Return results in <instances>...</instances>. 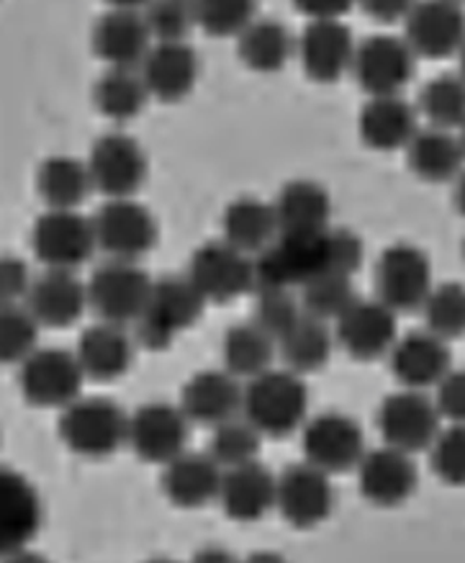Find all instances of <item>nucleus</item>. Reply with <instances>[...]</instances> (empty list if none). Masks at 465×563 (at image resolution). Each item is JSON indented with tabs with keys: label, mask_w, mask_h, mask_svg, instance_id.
<instances>
[{
	"label": "nucleus",
	"mask_w": 465,
	"mask_h": 563,
	"mask_svg": "<svg viewBox=\"0 0 465 563\" xmlns=\"http://www.w3.org/2000/svg\"><path fill=\"white\" fill-rule=\"evenodd\" d=\"M363 265V242L347 230H322L311 234H278L268 250L255 257V291H291L311 280L355 276Z\"/></svg>",
	"instance_id": "obj_1"
},
{
	"label": "nucleus",
	"mask_w": 465,
	"mask_h": 563,
	"mask_svg": "<svg viewBox=\"0 0 465 563\" xmlns=\"http://www.w3.org/2000/svg\"><path fill=\"white\" fill-rule=\"evenodd\" d=\"M242 415L263 438H288L307 424L309 389L294 371L270 368L247 382Z\"/></svg>",
	"instance_id": "obj_2"
},
{
	"label": "nucleus",
	"mask_w": 465,
	"mask_h": 563,
	"mask_svg": "<svg viewBox=\"0 0 465 563\" xmlns=\"http://www.w3.org/2000/svg\"><path fill=\"white\" fill-rule=\"evenodd\" d=\"M203 309V296L186 276L159 278L152 286L147 307L134 322L136 340L147 350H167L180 332L201 319Z\"/></svg>",
	"instance_id": "obj_3"
},
{
	"label": "nucleus",
	"mask_w": 465,
	"mask_h": 563,
	"mask_svg": "<svg viewBox=\"0 0 465 563\" xmlns=\"http://www.w3.org/2000/svg\"><path fill=\"white\" fill-rule=\"evenodd\" d=\"M59 438L82 459H109L126 445L129 415L111 399L80 397L63 409Z\"/></svg>",
	"instance_id": "obj_4"
},
{
	"label": "nucleus",
	"mask_w": 465,
	"mask_h": 563,
	"mask_svg": "<svg viewBox=\"0 0 465 563\" xmlns=\"http://www.w3.org/2000/svg\"><path fill=\"white\" fill-rule=\"evenodd\" d=\"M86 371L78 355L59 347H36L19 365V386L29 405L65 409L80 399Z\"/></svg>",
	"instance_id": "obj_5"
},
{
	"label": "nucleus",
	"mask_w": 465,
	"mask_h": 563,
	"mask_svg": "<svg viewBox=\"0 0 465 563\" xmlns=\"http://www.w3.org/2000/svg\"><path fill=\"white\" fill-rule=\"evenodd\" d=\"M155 280L140 263L106 261L88 280V303L101 322L134 324L147 307Z\"/></svg>",
	"instance_id": "obj_6"
},
{
	"label": "nucleus",
	"mask_w": 465,
	"mask_h": 563,
	"mask_svg": "<svg viewBox=\"0 0 465 563\" xmlns=\"http://www.w3.org/2000/svg\"><path fill=\"white\" fill-rule=\"evenodd\" d=\"M186 278L206 303H226L255 291V261L224 240L206 242L190 257Z\"/></svg>",
	"instance_id": "obj_7"
},
{
	"label": "nucleus",
	"mask_w": 465,
	"mask_h": 563,
	"mask_svg": "<svg viewBox=\"0 0 465 563\" xmlns=\"http://www.w3.org/2000/svg\"><path fill=\"white\" fill-rule=\"evenodd\" d=\"M96 245L109 261L140 263L157 242V222L134 199H109L93 217Z\"/></svg>",
	"instance_id": "obj_8"
},
{
	"label": "nucleus",
	"mask_w": 465,
	"mask_h": 563,
	"mask_svg": "<svg viewBox=\"0 0 465 563\" xmlns=\"http://www.w3.org/2000/svg\"><path fill=\"white\" fill-rule=\"evenodd\" d=\"M432 265L424 250L407 242L386 247L376 265V294L378 301L401 311L422 309L432 291Z\"/></svg>",
	"instance_id": "obj_9"
},
{
	"label": "nucleus",
	"mask_w": 465,
	"mask_h": 563,
	"mask_svg": "<svg viewBox=\"0 0 465 563\" xmlns=\"http://www.w3.org/2000/svg\"><path fill=\"white\" fill-rule=\"evenodd\" d=\"M34 255L47 268L75 271L96 253L93 219L78 209H47L32 230Z\"/></svg>",
	"instance_id": "obj_10"
},
{
	"label": "nucleus",
	"mask_w": 465,
	"mask_h": 563,
	"mask_svg": "<svg viewBox=\"0 0 465 563\" xmlns=\"http://www.w3.org/2000/svg\"><path fill=\"white\" fill-rule=\"evenodd\" d=\"M378 430L386 445L414 455L430 451L434 438L440 435V412L434 399L424 391L401 389L380 401Z\"/></svg>",
	"instance_id": "obj_11"
},
{
	"label": "nucleus",
	"mask_w": 465,
	"mask_h": 563,
	"mask_svg": "<svg viewBox=\"0 0 465 563\" xmlns=\"http://www.w3.org/2000/svg\"><path fill=\"white\" fill-rule=\"evenodd\" d=\"M301 448L307 463L322 468L324 474H347L361 466L365 435L353 417L342 412H322L303 424Z\"/></svg>",
	"instance_id": "obj_12"
},
{
	"label": "nucleus",
	"mask_w": 465,
	"mask_h": 563,
	"mask_svg": "<svg viewBox=\"0 0 465 563\" xmlns=\"http://www.w3.org/2000/svg\"><path fill=\"white\" fill-rule=\"evenodd\" d=\"M88 170L106 199H134L147 178V155L129 134H103L90 150Z\"/></svg>",
	"instance_id": "obj_13"
},
{
	"label": "nucleus",
	"mask_w": 465,
	"mask_h": 563,
	"mask_svg": "<svg viewBox=\"0 0 465 563\" xmlns=\"http://www.w3.org/2000/svg\"><path fill=\"white\" fill-rule=\"evenodd\" d=\"M414 63L417 55L407 40L378 34L357 44L353 75L368 98L401 96V90L409 86L411 75H414Z\"/></svg>",
	"instance_id": "obj_14"
},
{
	"label": "nucleus",
	"mask_w": 465,
	"mask_h": 563,
	"mask_svg": "<svg viewBox=\"0 0 465 563\" xmlns=\"http://www.w3.org/2000/svg\"><path fill=\"white\" fill-rule=\"evenodd\" d=\"M190 420L180 405H142L134 415H129V438L126 445L147 463H163L167 466L180 453H186Z\"/></svg>",
	"instance_id": "obj_15"
},
{
	"label": "nucleus",
	"mask_w": 465,
	"mask_h": 563,
	"mask_svg": "<svg viewBox=\"0 0 465 563\" xmlns=\"http://www.w3.org/2000/svg\"><path fill=\"white\" fill-rule=\"evenodd\" d=\"M403 24V40L417 57L445 59L465 47V11L457 0H419Z\"/></svg>",
	"instance_id": "obj_16"
},
{
	"label": "nucleus",
	"mask_w": 465,
	"mask_h": 563,
	"mask_svg": "<svg viewBox=\"0 0 465 563\" xmlns=\"http://www.w3.org/2000/svg\"><path fill=\"white\" fill-rule=\"evenodd\" d=\"M334 507L332 476L311 463H296L278 476L276 509L299 530L317 528Z\"/></svg>",
	"instance_id": "obj_17"
},
{
	"label": "nucleus",
	"mask_w": 465,
	"mask_h": 563,
	"mask_svg": "<svg viewBox=\"0 0 465 563\" xmlns=\"http://www.w3.org/2000/svg\"><path fill=\"white\" fill-rule=\"evenodd\" d=\"M296 52L311 80L337 82L353 73L357 44L342 19H317L303 29Z\"/></svg>",
	"instance_id": "obj_18"
},
{
	"label": "nucleus",
	"mask_w": 465,
	"mask_h": 563,
	"mask_svg": "<svg viewBox=\"0 0 465 563\" xmlns=\"http://www.w3.org/2000/svg\"><path fill=\"white\" fill-rule=\"evenodd\" d=\"M337 345L355 361H378L399 340L396 311L378 299H355L337 322Z\"/></svg>",
	"instance_id": "obj_19"
},
{
	"label": "nucleus",
	"mask_w": 465,
	"mask_h": 563,
	"mask_svg": "<svg viewBox=\"0 0 465 563\" xmlns=\"http://www.w3.org/2000/svg\"><path fill=\"white\" fill-rule=\"evenodd\" d=\"M42 528V499L24 474L0 466V561L32 545Z\"/></svg>",
	"instance_id": "obj_20"
},
{
	"label": "nucleus",
	"mask_w": 465,
	"mask_h": 563,
	"mask_svg": "<svg viewBox=\"0 0 465 563\" xmlns=\"http://www.w3.org/2000/svg\"><path fill=\"white\" fill-rule=\"evenodd\" d=\"M419 474L409 453L386 445L368 451L357 466V486L373 507H399L417 489Z\"/></svg>",
	"instance_id": "obj_21"
},
{
	"label": "nucleus",
	"mask_w": 465,
	"mask_h": 563,
	"mask_svg": "<svg viewBox=\"0 0 465 563\" xmlns=\"http://www.w3.org/2000/svg\"><path fill=\"white\" fill-rule=\"evenodd\" d=\"M394 378L403 389L424 391L430 386H438L447 371L453 368L447 342L440 340L430 330L409 332L396 340L391 353H388Z\"/></svg>",
	"instance_id": "obj_22"
},
{
	"label": "nucleus",
	"mask_w": 465,
	"mask_h": 563,
	"mask_svg": "<svg viewBox=\"0 0 465 563\" xmlns=\"http://www.w3.org/2000/svg\"><path fill=\"white\" fill-rule=\"evenodd\" d=\"M24 303L40 327H70L90 307L88 284H82L75 271L47 268L40 278H34Z\"/></svg>",
	"instance_id": "obj_23"
},
{
	"label": "nucleus",
	"mask_w": 465,
	"mask_h": 563,
	"mask_svg": "<svg viewBox=\"0 0 465 563\" xmlns=\"http://www.w3.org/2000/svg\"><path fill=\"white\" fill-rule=\"evenodd\" d=\"M240 378L224 371H201L182 386L180 409L190 422L217 428L242 412Z\"/></svg>",
	"instance_id": "obj_24"
},
{
	"label": "nucleus",
	"mask_w": 465,
	"mask_h": 563,
	"mask_svg": "<svg viewBox=\"0 0 465 563\" xmlns=\"http://www.w3.org/2000/svg\"><path fill=\"white\" fill-rule=\"evenodd\" d=\"M93 49L109 67L136 70L152 49V34L140 11L111 9L93 29Z\"/></svg>",
	"instance_id": "obj_25"
},
{
	"label": "nucleus",
	"mask_w": 465,
	"mask_h": 563,
	"mask_svg": "<svg viewBox=\"0 0 465 563\" xmlns=\"http://www.w3.org/2000/svg\"><path fill=\"white\" fill-rule=\"evenodd\" d=\"M152 98L182 101L198 80V57L188 42H155L140 67Z\"/></svg>",
	"instance_id": "obj_26"
},
{
	"label": "nucleus",
	"mask_w": 465,
	"mask_h": 563,
	"mask_svg": "<svg viewBox=\"0 0 465 563\" xmlns=\"http://www.w3.org/2000/svg\"><path fill=\"white\" fill-rule=\"evenodd\" d=\"M278 478L261 463L229 468L221 478L219 501L229 520L234 522H257L270 509H276Z\"/></svg>",
	"instance_id": "obj_27"
},
{
	"label": "nucleus",
	"mask_w": 465,
	"mask_h": 563,
	"mask_svg": "<svg viewBox=\"0 0 465 563\" xmlns=\"http://www.w3.org/2000/svg\"><path fill=\"white\" fill-rule=\"evenodd\" d=\"M224 468L209 453H180L163 471L165 497L175 507L201 509L219 499Z\"/></svg>",
	"instance_id": "obj_28"
},
{
	"label": "nucleus",
	"mask_w": 465,
	"mask_h": 563,
	"mask_svg": "<svg viewBox=\"0 0 465 563\" xmlns=\"http://www.w3.org/2000/svg\"><path fill=\"white\" fill-rule=\"evenodd\" d=\"M357 132H361V140L370 150H407L419 132L414 106L403 101L401 96L368 98V103L361 111V119H357Z\"/></svg>",
	"instance_id": "obj_29"
},
{
	"label": "nucleus",
	"mask_w": 465,
	"mask_h": 563,
	"mask_svg": "<svg viewBox=\"0 0 465 563\" xmlns=\"http://www.w3.org/2000/svg\"><path fill=\"white\" fill-rule=\"evenodd\" d=\"M75 355H78L88 378L113 382V378H121L132 368L134 340L129 338L126 327L98 322L80 334Z\"/></svg>",
	"instance_id": "obj_30"
},
{
	"label": "nucleus",
	"mask_w": 465,
	"mask_h": 563,
	"mask_svg": "<svg viewBox=\"0 0 465 563\" xmlns=\"http://www.w3.org/2000/svg\"><path fill=\"white\" fill-rule=\"evenodd\" d=\"M407 159L417 178L427 183H447L461 178L465 152L457 134L447 129L427 126L419 129L414 140L409 142Z\"/></svg>",
	"instance_id": "obj_31"
},
{
	"label": "nucleus",
	"mask_w": 465,
	"mask_h": 563,
	"mask_svg": "<svg viewBox=\"0 0 465 563\" xmlns=\"http://www.w3.org/2000/svg\"><path fill=\"white\" fill-rule=\"evenodd\" d=\"M273 209H276L280 234H311L332 227V199L314 180L288 183Z\"/></svg>",
	"instance_id": "obj_32"
},
{
	"label": "nucleus",
	"mask_w": 465,
	"mask_h": 563,
	"mask_svg": "<svg viewBox=\"0 0 465 563\" xmlns=\"http://www.w3.org/2000/svg\"><path fill=\"white\" fill-rule=\"evenodd\" d=\"M221 227H224V242L245 255H261L280 234L276 209L261 199H237L229 203Z\"/></svg>",
	"instance_id": "obj_33"
},
{
	"label": "nucleus",
	"mask_w": 465,
	"mask_h": 563,
	"mask_svg": "<svg viewBox=\"0 0 465 563\" xmlns=\"http://www.w3.org/2000/svg\"><path fill=\"white\" fill-rule=\"evenodd\" d=\"M36 191L49 209H78L93 191L88 163L78 157H47L36 173Z\"/></svg>",
	"instance_id": "obj_34"
},
{
	"label": "nucleus",
	"mask_w": 465,
	"mask_h": 563,
	"mask_svg": "<svg viewBox=\"0 0 465 563\" xmlns=\"http://www.w3.org/2000/svg\"><path fill=\"white\" fill-rule=\"evenodd\" d=\"M237 40L240 59L255 73H280L294 57V36L280 21L255 19Z\"/></svg>",
	"instance_id": "obj_35"
},
{
	"label": "nucleus",
	"mask_w": 465,
	"mask_h": 563,
	"mask_svg": "<svg viewBox=\"0 0 465 563\" xmlns=\"http://www.w3.org/2000/svg\"><path fill=\"white\" fill-rule=\"evenodd\" d=\"M276 347L278 342L273 340L270 334H265L255 322H245L232 327V330L224 334L221 355H224V365L232 376L253 382L261 373L270 371Z\"/></svg>",
	"instance_id": "obj_36"
},
{
	"label": "nucleus",
	"mask_w": 465,
	"mask_h": 563,
	"mask_svg": "<svg viewBox=\"0 0 465 563\" xmlns=\"http://www.w3.org/2000/svg\"><path fill=\"white\" fill-rule=\"evenodd\" d=\"M278 347L288 371L307 376V373L322 371L330 363L334 350V334L330 324L322 322V319L303 314L301 322L278 342Z\"/></svg>",
	"instance_id": "obj_37"
},
{
	"label": "nucleus",
	"mask_w": 465,
	"mask_h": 563,
	"mask_svg": "<svg viewBox=\"0 0 465 563\" xmlns=\"http://www.w3.org/2000/svg\"><path fill=\"white\" fill-rule=\"evenodd\" d=\"M150 98L142 73L126 67H109L93 88L96 109L113 121L140 117Z\"/></svg>",
	"instance_id": "obj_38"
},
{
	"label": "nucleus",
	"mask_w": 465,
	"mask_h": 563,
	"mask_svg": "<svg viewBox=\"0 0 465 563\" xmlns=\"http://www.w3.org/2000/svg\"><path fill=\"white\" fill-rule=\"evenodd\" d=\"M419 111L430 126L455 132L465 124V78L463 75H440L430 80L419 96Z\"/></svg>",
	"instance_id": "obj_39"
},
{
	"label": "nucleus",
	"mask_w": 465,
	"mask_h": 563,
	"mask_svg": "<svg viewBox=\"0 0 465 563\" xmlns=\"http://www.w3.org/2000/svg\"><path fill=\"white\" fill-rule=\"evenodd\" d=\"M263 435L247 420H229L213 428L209 440V453L221 468H240L255 463L261 455Z\"/></svg>",
	"instance_id": "obj_40"
},
{
	"label": "nucleus",
	"mask_w": 465,
	"mask_h": 563,
	"mask_svg": "<svg viewBox=\"0 0 465 563\" xmlns=\"http://www.w3.org/2000/svg\"><path fill=\"white\" fill-rule=\"evenodd\" d=\"M40 347V322L26 303L0 307V365L24 363Z\"/></svg>",
	"instance_id": "obj_41"
},
{
	"label": "nucleus",
	"mask_w": 465,
	"mask_h": 563,
	"mask_svg": "<svg viewBox=\"0 0 465 563\" xmlns=\"http://www.w3.org/2000/svg\"><path fill=\"white\" fill-rule=\"evenodd\" d=\"M355 299L353 276H340V273L322 276L301 288L303 314L322 319V322H337Z\"/></svg>",
	"instance_id": "obj_42"
},
{
	"label": "nucleus",
	"mask_w": 465,
	"mask_h": 563,
	"mask_svg": "<svg viewBox=\"0 0 465 563\" xmlns=\"http://www.w3.org/2000/svg\"><path fill=\"white\" fill-rule=\"evenodd\" d=\"M424 324L440 340H457L465 334V286L440 284L424 301Z\"/></svg>",
	"instance_id": "obj_43"
},
{
	"label": "nucleus",
	"mask_w": 465,
	"mask_h": 563,
	"mask_svg": "<svg viewBox=\"0 0 465 563\" xmlns=\"http://www.w3.org/2000/svg\"><path fill=\"white\" fill-rule=\"evenodd\" d=\"M196 26L213 36H240L257 19V0H193Z\"/></svg>",
	"instance_id": "obj_44"
},
{
	"label": "nucleus",
	"mask_w": 465,
	"mask_h": 563,
	"mask_svg": "<svg viewBox=\"0 0 465 563\" xmlns=\"http://www.w3.org/2000/svg\"><path fill=\"white\" fill-rule=\"evenodd\" d=\"M142 16L155 42H186L196 26L193 0H150Z\"/></svg>",
	"instance_id": "obj_45"
},
{
	"label": "nucleus",
	"mask_w": 465,
	"mask_h": 563,
	"mask_svg": "<svg viewBox=\"0 0 465 563\" xmlns=\"http://www.w3.org/2000/svg\"><path fill=\"white\" fill-rule=\"evenodd\" d=\"M303 307L301 301L294 299L291 291H257V307L253 322L261 327L265 334H270L273 340L280 342L296 324L301 322Z\"/></svg>",
	"instance_id": "obj_46"
},
{
	"label": "nucleus",
	"mask_w": 465,
	"mask_h": 563,
	"mask_svg": "<svg viewBox=\"0 0 465 563\" xmlns=\"http://www.w3.org/2000/svg\"><path fill=\"white\" fill-rule=\"evenodd\" d=\"M434 476L447 486H465V424L440 430L430 448Z\"/></svg>",
	"instance_id": "obj_47"
},
{
	"label": "nucleus",
	"mask_w": 465,
	"mask_h": 563,
	"mask_svg": "<svg viewBox=\"0 0 465 563\" xmlns=\"http://www.w3.org/2000/svg\"><path fill=\"white\" fill-rule=\"evenodd\" d=\"M434 389L440 417H445L450 424H465V368H450Z\"/></svg>",
	"instance_id": "obj_48"
},
{
	"label": "nucleus",
	"mask_w": 465,
	"mask_h": 563,
	"mask_svg": "<svg viewBox=\"0 0 465 563\" xmlns=\"http://www.w3.org/2000/svg\"><path fill=\"white\" fill-rule=\"evenodd\" d=\"M32 284V273H29V265L21 257L0 255V307L26 301Z\"/></svg>",
	"instance_id": "obj_49"
},
{
	"label": "nucleus",
	"mask_w": 465,
	"mask_h": 563,
	"mask_svg": "<svg viewBox=\"0 0 465 563\" xmlns=\"http://www.w3.org/2000/svg\"><path fill=\"white\" fill-rule=\"evenodd\" d=\"M357 3L370 19L380 24H394V21H407L419 0H357Z\"/></svg>",
	"instance_id": "obj_50"
},
{
	"label": "nucleus",
	"mask_w": 465,
	"mask_h": 563,
	"mask_svg": "<svg viewBox=\"0 0 465 563\" xmlns=\"http://www.w3.org/2000/svg\"><path fill=\"white\" fill-rule=\"evenodd\" d=\"M357 0H294V5L301 13H307L311 21L317 19H342L353 9Z\"/></svg>",
	"instance_id": "obj_51"
},
{
	"label": "nucleus",
	"mask_w": 465,
	"mask_h": 563,
	"mask_svg": "<svg viewBox=\"0 0 465 563\" xmlns=\"http://www.w3.org/2000/svg\"><path fill=\"white\" fill-rule=\"evenodd\" d=\"M190 563H240V559H234L226 548L209 545V548H201V551L190 559Z\"/></svg>",
	"instance_id": "obj_52"
},
{
	"label": "nucleus",
	"mask_w": 465,
	"mask_h": 563,
	"mask_svg": "<svg viewBox=\"0 0 465 563\" xmlns=\"http://www.w3.org/2000/svg\"><path fill=\"white\" fill-rule=\"evenodd\" d=\"M3 563H52V561H49V559H44L42 553L29 551V548H24V551H19V553L9 555V559H5Z\"/></svg>",
	"instance_id": "obj_53"
},
{
	"label": "nucleus",
	"mask_w": 465,
	"mask_h": 563,
	"mask_svg": "<svg viewBox=\"0 0 465 563\" xmlns=\"http://www.w3.org/2000/svg\"><path fill=\"white\" fill-rule=\"evenodd\" d=\"M240 563H288L284 555L280 553H273V551H257V553H250L247 559H242Z\"/></svg>",
	"instance_id": "obj_54"
},
{
	"label": "nucleus",
	"mask_w": 465,
	"mask_h": 563,
	"mask_svg": "<svg viewBox=\"0 0 465 563\" xmlns=\"http://www.w3.org/2000/svg\"><path fill=\"white\" fill-rule=\"evenodd\" d=\"M106 3L117 11H140L150 3V0H106Z\"/></svg>",
	"instance_id": "obj_55"
},
{
	"label": "nucleus",
	"mask_w": 465,
	"mask_h": 563,
	"mask_svg": "<svg viewBox=\"0 0 465 563\" xmlns=\"http://www.w3.org/2000/svg\"><path fill=\"white\" fill-rule=\"evenodd\" d=\"M455 207L461 214L465 217V173H461V178H457V186H455Z\"/></svg>",
	"instance_id": "obj_56"
},
{
	"label": "nucleus",
	"mask_w": 465,
	"mask_h": 563,
	"mask_svg": "<svg viewBox=\"0 0 465 563\" xmlns=\"http://www.w3.org/2000/svg\"><path fill=\"white\" fill-rule=\"evenodd\" d=\"M461 75L465 78V47L461 49Z\"/></svg>",
	"instance_id": "obj_57"
},
{
	"label": "nucleus",
	"mask_w": 465,
	"mask_h": 563,
	"mask_svg": "<svg viewBox=\"0 0 465 563\" xmlns=\"http://www.w3.org/2000/svg\"><path fill=\"white\" fill-rule=\"evenodd\" d=\"M147 563H180V561H173V559H152Z\"/></svg>",
	"instance_id": "obj_58"
},
{
	"label": "nucleus",
	"mask_w": 465,
	"mask_h": 563,
	"mask_svg": "<svg viewBox=\"0 0 465 563\" xmlns=\"http://www.w3.org/2000/svg\"><path fill=\"white\" fill-rule=\"evenodd\" d=\"M457 136H461V144H463V152H465V124L461 126V134H457Z\"/></svg>",
	"instance_id": "obj_59"
},
{
	"label": "nucleus",
	"mask_w": 465,
	"mask_h": 563,
	"mask_svg": "<svg viewBox=\"0 0 465 563\" xmlns=\"http://www.w3.org/2000/svg\"><path fill=\"white\" fill-rule=\"evenodd\" d=\"M457 3H461V0H457Z\"/></svg>",
	"instance_id": "obj_60"
}]
</instances>
